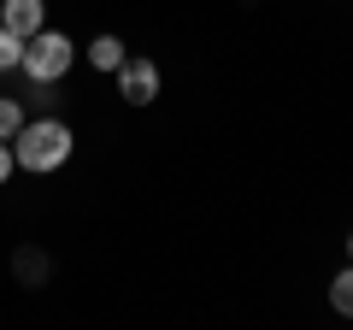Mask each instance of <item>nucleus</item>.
<instances>
[{
    "label": "nucleus",
    "instance_id": "nucleus-1",
    "mask_svg": "<svg viewBox=\"0 0 353 330\" xmlns=\"http://www.w3.org/2000/svg\"><path fill=\"white\" fill-rule=\"evenodd\" d=\"M12 159L24 165V171H59V165L71 159V130H65L59 118H36V124H24L12 136Z\"/></svg>",
    "mask_w": 353,
    "mask_h": 330
},
{
    "label": "nucleus",
    "instance_id": "nucleus-2",
    "mask_svg": "<svg viewBox=\"0 0 353 330\" xmlns=\"http://www.w3.org/2000/svg\"><path fill=\"white\" fill-rule=\"evenodd\" d=\"M71 59H77L71 36H65V30H48V24H41L36 36L24 41V59H18V71H24L30 83H59V77L71 71Z\"/></svg>",
    "mask_w": 353,
    "mask_h": 330
},
{
    "label": "nucleus",
    "instance_id": "nucleus-3",
    "mask_svg": "<svg viewBox=\"0 0 353 330\" xmlns=\"http://www.w3.org/2000/svg\"><path fill=\"white\" fill-rule=\"evenodd\" d=\"M118 95L130 106H153L159 101V65L153 59H124L118 65Z\"/></svg>",
    "mask_w": 353,
    "mask_h": 330
},
{
    "label": "nucleus",
    "instance_id": "nucleus-4",
    "mask_svg": "<svg viewBox=\"0 0 353 330\" xmlns=\"http://www.w3.org/2000/svg\"><path fill=\"white\" fill-rule=\"evenodd\" d=\"M41 18H48V6H41V0H0V24L12 30V36H36L41 30Z\"/></svg>",
    "mask_w": 353,
    "mask_h": 330
},
{
    "label": "nucleus",
    "instance_id": "nucleus-5",
    "mask_svg": "<svg viewBox=\"0 0 353 330\" xmlns=\"http://www.w3.org/2000/svg\"><path fill=\"white\" fill-rule=\"evenodd\" d=\"M124 59H130V53H124L118 36H94V41H88V65H94V71H118Z\"/></svg>",
    "mask_w": 353,
    "mask_h": 330
},
{
    "label": "nucleus",
    "instance_id": "nucleus-6",
    "mask_svg": "<svg viewBox=\"0 0 353 330\" xmlns=\"http://www.w3.org/2000/svg\"><path fill=\"white\" fill-rule=\"evenodd\" d=\"M330 307H336L341 318H353V260L336 271V283H330Z\"/></svg>",
    "mask_w": 353,
    "mask_h": 330
},
{
    "label": "nucleus",
    "instance_id": "nucleus-7",
    "mask_svg": "<svg viewBox=\"0 0 353 330\" xmlns=\"http://www.w3.org/2000/svg\"><path fill=\"white\" fill-rule=\"evenodd\" d=\"M18 130H24V106H18L12 95H0V142H12Z\"/></svg>",
    "mask_w": 353,
    "mask_h": 330
},
{
    "label": "nucleus",
    "instance_id": "nucleus-8",
    "mask_svg": "<svg viewBox=\"0 0 353 330\" xmlns=\"http://www.w3.org/2000/svg\"><path fill=\"white\" fill-rule=\"evenodd\" d=\"M18 59H24V36H12V30L0 24V71H12Z\"/></svg>",
    "mask_w": 353,
    "mask_h": 330
},
{
    "label": "nucleus",
    "instance_id": "nucleus-9",
    "mask_svg": "<svg viewBox=\"0 0 353 330\" xmlns=\"http://www.w3.org/2000/svg\"><path fill=\"white\" fill-rule=\"evenodd\" d=\"M12 177V142H0V183Z\"/></svg>",
    "mask_w": 353,
    "mask_h": 330
},
{
    "label": "nucleus",
    "instance_id": "nucleus-10",
    "mask_svg": "<svg viewBox=\"0 0 353 330\" xmlns=\"http://www.w3.org/2000/svg\"><path fill=\"white\" fill-rule=\"evenodd\" d=\"M347 260H353V236H347Z\"/></svg>",
    "mask_w": 353,
    "mask_h": 330
}]
</instances>
